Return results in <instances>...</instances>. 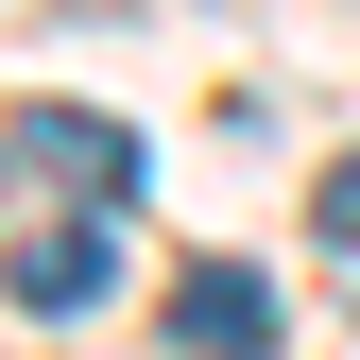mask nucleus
<instances>
[{
  "mask_svg": "<svg viewBox=\"0 0 360 360\" xmlns=\"http://www.w3.org/2000/svg\"><path fill=\"white\" fill-rule=\"evenodd\" d=\"M18 172H52L69 206H138V120H103V103H18Z\"/></svg>",
  "mask_w": 360,
  "mask_h": 360,
  "instance_id": "obj_1",
  "label": "nucleus"
},
{
  "mask_svg": "<svg viewBox=\"0 0 360 360\" xmlns=\"http://www.w3.org/2000/svg\"><path fill=\"white\" fill-rule=\"evenodd\" d=\"M309 223H326V240H343V257H360V155H343V172H326V189H309Z\"/></svg>",
  "mask_w": 360,
  "mask_h": 360,
  "instance_id": "obj_4",
  "label": "nucleus"
},
{
  "mask_svg": "<svg viewBox=\"0 0 360 360\" xmlns=\"http://www.w3.org/2000/svg\"><path fill=\"white\" fill-rule=\"evenodd\" d=\"M172 343H189V360H275V275H257V257L172 275Z\"/></svg>",
  "mask_w": 360,
  "mask_h": 360,
  "instance_id": "obj_2",
  "label": "nucleus"
},
{
  "mask_svg": "<svg viewBox=\"0 0 360 360\" xmlns=\"http://www.w3.org/2000/svg\"><path fill=\"white\" fill-rule=\"evenodd\" d=\"M103 223H120V206H69V223H34V240L0 257V292H18V309H86V292L120 275V240H103Z\"/></svg>",
  "mask_w": 360,
  "mask_h": 360,
  "instance_id": "obj_3",
  "label": "nucleus"
}]
</instances>
